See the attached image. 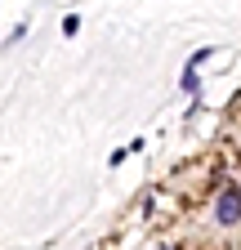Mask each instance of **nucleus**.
<instances>
[{
  "label": "nucleus",
  "mask_w": 241,
  "mask_h": 250,
  "mask_svg": "<svg viewBox=\"0 0 241 250\" xmlns=\"http://www.w3.org/2000/svg\"><path fill=\"white\" fill-rule=\"evenodd\" d=\"M215 219L223 228H232L237 219H241V192L237 188H228V192H219V201H215Z\"/></svg>",
  "instance_id": "obj_1"
},
{
  "label": "nucleus",
  "mask_w": 241,
  "mask_h": 250,
  "mask_svg": "<svg viewBox=\"0 0 241 250\" xmlns=\"http://www.w3.org/2000/svg\"><path fill=\"white\" fill-rule=\"evenodd\" d=\"M237 192H241V183H237Z\"/></svg>",
  "instance_id": "obj_3"
},
{
  "label": "nucleus",
  "mask_w": 241,
  "mask_h": 250,
  "mask_svg": "<svg viewBox=\"0 0 241 250\" xmlns=\"http://www.w3.org/2000/svg\"><path fill=\"white\" fill-rule=\"evenodd\" d=\"M161 250H174V246H161Z\"/></svg>",
  "instance_id": "obj_2"
}]
</instances>
